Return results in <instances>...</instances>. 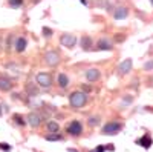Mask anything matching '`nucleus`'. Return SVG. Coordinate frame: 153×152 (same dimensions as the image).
<instances>
[{
  "mask_svg": "<svg viewBox=\"0 0 153 152\" xmlns=\"http://www.w3.org/2000/svg\"><path fill=\"white\" fill-rule=\"evenodd\" d=\"M68 152H78V149H74V148H69Z\"/></svg>",
  "mask_w": 153,
  "mask_h": 152,
  "instance_id": "obj_34",
  "label": "nucleus"
},
{
  "mask_svg": "<svg viewBox=\"0 0 153 152\" xmlns=\"http://www.w3.org/2000/svg\"><path fill=\"white\" fill-rule=\"evenodd\" d=\"M94 151H95V152H106V148H104L103 145H98V146H97Z\"/></svg>",
  "mask_w": 153,
  "mask_h": 152,
  "instance_id": "obj_30",
  "label": "nucleus"
},
{
  "mask_svg": "<svg viewBox=\"0 0 153 152\" xmlns=\"http://www.w3.org/2000/svg\"><path fill=\"white\" fill-rule=\"evenodd\" d=\"M81 48L84 51H91L92 49V39L89 35H83L81 37Z\"/></svg>",
  "mask_w": 153,
  "mask_h": 152,
  "instance_id": "obj_18",
  "label": "nucleus"
},
{
  "mask_svg": "<svg viewBox=\"0 0 153 152\" xmlns=\"http://www.w3.org/2000/svg\"><path fill=\"white\" fill-rule=\"evenodd\" d=\"M146 72H149V71H153V58H150L149 61H146L144 63V68H143Z\"/></svg>",
  "mask_w": 153,
  "mask_h": 152,
  "instance_id": "obj_24",
  "label": "nucleus"
},
{
  "mask_svg": "<svg viewBox=\"0 0 153 152\" xmlns=\"http://www.w3.org/2000/svg\"><path fill=\"white\" fill-rule=\"evenodd\" d=\"M23 5V0H9V6L12 8H20Z\"/></svg>",
  "mask_w": 153,
  "mask_h": 152,
  "instance_id": "obj_25",
  "label": "nucleus"
},
{
  "mask_svg": "<svg viewBox=\"0 0 153 152\" xmlns=\"http://www.w3.org/2000/svg\"><path fill=\"white\" fill-rule=\"evenodd\" d=\"M94 49H95V51H112L113 46H112V43L109 42V39H100V40L97 42V46H95Z\"/></svg>",
  "mask_w": 153,
  "mask_h": 152,
  "instance_id": "obj_13",
  "label": "nucleus"
},
{
  "mask_svg": "<svg viewBox=\"0 0 153 152\" xmlns=\"http://www.w3.org/2000/svg\"><path fill=\"white\" fill-rule=\"evenodd\" d=\"M60 61H61V58L57 51H48L45 54V63L51 68H55L57 65H60Z\"/></svg>",
  "mask_w": 153,
  "mask_h": 152,
  "instance_id": "obj_5",
  "label": "nucleus"
},
{
  "mask_svg": "<svg viewBox=\"0 0 153 152\" xmlns=\"http://www.w3.org/2000/svg\"><path fill=\"white\" fill-rule=\"evenodd\" d=\"M84 77L87 79V82H98L101 79V71L97 68H91L84 72Z\"/></svg>",
  "mask_w": 153,
  "mask_h": 152,
  "instance_id": "obj_10",
  "label": "nucleus"
},
{
  "mask_svg": "<svg viewBox=\"0 0 153 152\" xmlns=\"http://www.w3.org/2000/svg\"><path fill=\"white\" fill-rule=\"evenodd\" d=\"M42 115L40 114H37V112H29L28 115H26V123L31 126V128H38V126L42 124Z\"/></svg>",
  "mask_w": 153,
  "mask_h": 152,
  "instance_id": "obj_7",
  "label": "nucleus"
},
{
  "mask_svg": "<svg viewBox=\"0 0 153 152\" xmlns=\"http://www.w3.org/2000/svg\"><path fill=\"white\" fill-rule=\"evenodd\" d=\"M89 152H95V151H89Z\"/></svg>",
  "mask_w": 153,
  "mask_h": 152,
  "instance_id": "obj_38",
  "label": "nucleus"
},
{
  "mask_svg": "<svg viewBox=\"0 0 153 152\" xmlns=\"http://www.w3.org/2000/svg\"><path fill=\"white\" fill-rule=\"evenodd\" d=\"M45 138H46L48 142H61V140H65V137H63L61 132H51Z\"/></svg>",
  "mask_w": 153,
  "mask_h": 152,
  "instance_id": "obj_16",
  "label": "nucleus"
},
{
  "mask_svg": "<svg viewBox=\"0 0 153 152\" xmlns=\"http://www.w3.org/2000/svg\"><path fill=\"white\" fill-rule=\"evenodd\" d=\"M0 114H2V109H0Z\"/></svg>",
  "mask_w": 153,
  "mask_h": 152,
  "instance_id": "obj_39",
  "label": "nucleus"
},
{
  "mask_svg": "<svg viewBox=\"0 0 153 152\" xmlns=\"http://www.w3.org/2000/svg\"><path fill=\"white\" fill-rule=\"evenodd\" d=\"M123 101H124V103H132V101H133V97L129 95V94H126V95H123Z\"/></svg>",
  "mask_w": 153,
  "mask_h": 152,
  "instance_id": "obj_26",
  "label": "nucleus"
},
{
  "mask_svg": "<svg viewBox=\"0 0 153 152\" xmlns=\"http://www.w3.org/2000/svg\"><path fill=\"white\" fill-rule=\"evenodd\" d=\"M46 129H48L49 132H58V131H60V126H58V123L54 121V120H48Z\"/></svg>",
  "mask_w": 153,
  "mask_h": 152,
  "instance_id": "obj_19",
  "label": "nucleus"
},
{
  "mask_svg": "<svg viewBox=\"0 0 153 152\" xmlns=\"http://www.w3.org/2000/svg\"><path fill=\"white\" fill-rule=\"evenodd\" d=\"M100 121H101V118H100L98 115H95V117H91V118H87V124H89V126H92V128L98 126V124H100Z\"/></svg>",
  "mask_w": 153,
  "mask_h": 152,
  "instance_id": "obj_21",
  "label": "nucleus"
},
{
  "mask_svg": "<svg viewBox=\"0 0 153 152\" xmlns=\"http://www.w3.org/2000/svg\"><path fill=\"white\" fill-rule=\"evenodd\" d=\"M42 32H43V35L46 37V39H49V37H52V34H54V31L51 29V28H48V26H43Z\"/></svg>",
  "mask_w": 153,
  "mask_h": 152,
  "instance_id": "obj_23",
  "label": "nucleus"
},
{
  "mask_svg": "<svg viewBox=\"0 0 153 152\" xmlns=\"http://www.w3.org/2000/svg\"><path fill=\"white\" fill-rule=\"evenodd\" d=\"M87 103V94L81 91H74L69 94V105L74 109H81Z\"/></svg>",
  "mask_w": 153,
  "mask_h": 152,
  "instance_id": "obj_1",
  "label": "nucleus"
},
{
  "mask_svg": "<svg viewBox=\"0 0 153 152\" xmlns=\"http://www.w3.org/2000/svg\"><path fill=\"white\" fill-rule=\"evenodd\" d=\"M150 3H152V5H153V0H150Z\"/></svg>",
  "mask_w": 153,
  "mask_h": 152,
  "instance_id": "obj_37",
  "label": "nucleus"
},
{
  "mask_svg": "<svg viewBox=\"0 0 153 152\" xmlns=\"http://www.w3.org/2000/svg\"><path fill=\"white\" fill-rule=\"evenodd\" d=\"M12 120H14V123L19 124V126H25V124H26V118L22 117L20 114H14V115H12Z\"/></svg>",
  "mask_w": 153,
  "mask_h": 152,
  "instance_id": "obj_20",
  "label": "nucleus"
},
{
  "mask_svg": "<svg viewBox=\"0 0 153 152\" xmlns=\"http://www.w3.org/2000/svg\"><path fill=\"white\" fill-rule=\"evenodd\" d=\"M123 129V123L120 121H109L103 126V129H101V134L103 135H117L120 134Z\"/></svg>",
  "mask_w": 153,
  "mask_h": 152,
  "instance_id": "obj_2",
  "label": "nucleus"
},
{
  "mask_svg": "<svg viewBox=\"0 0 153 152\" xmlns=\"http://www.w3.org/2000/svg\"><path fill=\"white\" fill-rule=\"evenodd\" d=\"M0 149H3V151H11L12 148H11V145H8V143H0Z\"/></svg>",
  "mask_w": 153,
  "mask_h": 152,
  "instance_id": "obj_29",
  "label": "nucleus"
},
{
  "mask_svg": "<svg viewBox=\"0 0 153 152\" xmlns=\"http://www.w3.org/2000/svg\"><path fill=\"white\" fill-rule=\"evenodd\" d=\"M146 85H147V88H153V75H149V77H147Z\"/></svg>",
  "mask_w": 153,
  "mask_h": 152,
  "instance_id": "obj_27",
  "label": "nucleus"
},
{
  "mask_svg": "<svg viewBox=\"0 0 153 152\" xmlns=\"http://www.w3.org/2000/svg\"><path fill=\"white\" fill-rule=\"evenodd\" d=\"M113 40L117 42V43H123V42L126 40V34H121V32L115 34V35H113Z\"/></svg>",
  "mask_w": 153,
  "mask_h": 152,
  "instance_id": "obj_22",
  "label": "nucleus"
},
{
  "mask_svg": "<svg viewBox=\"0 0 153 152\" xmlns=\"http://www.w3.org/2000/svg\"><path fill=\"white\" fill-rule=\"evenodd\" d=\"M60 43H61L63 46H66L68 49H72V48H75V45H76V37H75L74 34H63V35L60 37Z\"/></svg>",
  "mask_w": 153,
  "mask_h": 152,
  "instance_id": "obj_6",
  "label": "nucleus"
},
{
  "mask_svg": "<svg viewBox=\"0 0 153 152\" xmlns=\"http://www.w3.org/2000/svg\"><path fill=\"white\" fill-rule=\"evenodd\" d=\"M132 66H133V61L132 58H126L120 63V66H118V75H127L130 71H132Z\"/></svg>",
  "mask_w": 153,
  "mask_h": 152,
  "instance_id": "obj_8",
  "label": "nucleus"
},
{
  "mask_svg": "<svg viewBox=\"0 0 153 152\" xmlns=\"http://www.w3.org/2000/svg\"><path fill=\"white\" fill-rule=\"evenodd\" d=\"M129 16V9L126 6H118V8H113V19L115 20H123Z\"/></svg>",
  "mask_w": 153,
  "mask_h": 152,
  "instance_id": "obj_12",
  "label": "nucleus"
},
{
  "mask_svg": "<svg viewBox=\"0 0 153 152\" xmlns=\"http://www.w3.org/2000/svg\"><path fill=\"white\" fill-rule=\"evenodd\" d=\"M57 83H58V86L61 88V89H66V88L69 86V77H68V74L60 72L57 75Z\"/></svg>",
  "mask_w": 153,
  "mask_h": 152,
  "instance_id": "obj_14",
  "label": "nucleus"
},
{
  "mask_svg": "<svg viewBox=\"0 0 153 152\" xmlns=\"http://www.w3.org/2000/svg\"><path fill=\"white\" fill-rule=\"evenodd\" d=\"M26 46H28L26 37H19V39L16 40V51L17 52H23V51L26 49Z\"/></svg>",
  "mask_w": 153,
  "mask_h": 152,
  "instance_id": "obj_15",
  "label": "nucleus"
},
{
  "mask_svg": "<svg viewBox=\"0 0 153 152\" xmlns=\"http://www.w3.org/2000/svg\"><path fill=\"white\" fill-rule=\"evenodd\" d=\"M12 88V83H11V80L9 79H6V77H0V91H9Z\"/></svg>",
  "mask_w": 153,
  "mask_h": 152,
  "instance_id": "obj_17",
  "label": "nucleus"
},
{
  "mask_svg": "<svg viewBox=\"0 0 153 152\" xmlns=\"http://www.w3.org/2000/svg\"><path fill=\"white\" fill-rule=\"evenodd\" d=\"M104 148H106V151H112V152L115 151V146L113 145H109V146H104Z\"/></svg>",
  "mask_w": 153,
  "mask_h": 152,
  "instance_id": "obj_33",
  "label": "nucleus"
},
{
  "mask_svg": "<svg viewBox=\"0 0 153 152\" xmlns=\"http://www.w3.org/2000/svg\"><path fill=\"white\" fill-rule=\"evenodd\" d=\"M80 2H81V3L84 5V6H87V0H80Z\"/></svg>",
  "mask_w": 153,
  "mask_h": 152,
  "instance_id": "obj_35",
  "label": "nucleus"
},
{
  "mask_svg": "<svg viewBox=\"0 0 153 152\" xmlns=\"http://www.w3.org/2000/svg\"><path fill=\"white\" fill-rule=\"evenodd\" d=\"M12 39H14V34H9V37H8V49L12 46Z\"/></svg>",
  "mask_w": 153,
  "mask_h": 152,
  "instance_id": "obj_32",
  "label": "nucleus"
},
{
  "mask_svg": "<svg viewBox=\"0 0 153 152\" xmlns=\"http://www.w3.org/2000/svg\"><path fill=\"white\" fill-rule=\"evenodd\" d=\"M135 143H136L138 146L144 148V149H150V148H152V145H153V138H152V135H150V134H144L143 137H139Z\"/></svg>",
  "mask_w": 153,
  "mask_h": 152,
  "instance_id": "obj_9",
  "label": "nucleus"
},
{
  "mask_svg": "<svg viewBox=\"0 0 153 152\" xmlns=\"http://www.w3.org/2000/svg\"><path fill=\"white\" fill-rule=\"evenodd\" d=\"M35 83L40 86V88H51L52 85V74L51 72H38L35 75Z\"/></svg>",
  "mask_w": 153,
  "mask_h": 152,
  "instance_id": "obj_3",
  "label": "nucleus"
},
{
  "mask_svg": "<svg viewBox=\"0 0 153 152\" xmlns=\"http://www.w3.org/2000/svg\"><path fill=\"white\" fill-rule=\"evenodd\" d=\"M37 2H40V0H34V3H37Z\"/></svg>",
  "mask_w": 153,
  "mask_h": 152,
  "instance_id": "obj_36",
  "label": "nucleus"
},
{
  "mask_svg": "<svg viewBox=\"0 0 153 152\" xmlns=\"http://www.w3.org/2000/svg\"><path fill=\"white\" fill-rule=\"evenodd\" d=\"M81 89H83V92L89 94V92L92 91V86H91V85H83V86H81Z\"/></svg>",
  "mask_w": 153,
  "mask_h": 152,
  "instance_id": "obj_28",
  "label": "nucleus"
},
{
  "mask_svg": "<svg viewBox=\"0 0 153 152\" xmlns=\"http://www.w3.org/2000/svg\"><path fill=\"white\" fill-rule=\"evenodd\" d=\"M25 92H26L28 97H37L38 95V85L35 82H28L26 85H25Z\"/></svg>",
  "mask_w": 153,
  "mask_h": 152,
  "instance_id": "obj_11",
  "label": "nucleus"
},
{
  "mask_svg": "<svg viewBox=\"0 0 153 152\" xmlns=\"http://www.w3.org/2000/svg\"><path fill=\"white\" fill-rule=\"evenodd\" d=\"M66 132L72 137H80L83 134V124L80 120H72L66 126Z\"/></svg>",
  "mask_w": 153,
  "mask_h": 152,
  "instance_id": "obj_4",
  "label": "nucleus"
},
{
  "mask_svg": "<svg viewBox=\"0 0 153 152\" xmlns=\"http://www.w3.org/2000/svg\"><path fill=\"white\" fill-rule=\"evenodd\" d=\"M138 86H139V80H138V79H133V80H132L130 88H136V89H138Z\"/></svg>",
  "mask_w": 153,
  "mask_h": 152,
  "instance_id": "obj_31",
  "label": "nucleus"
}]
</instances>
